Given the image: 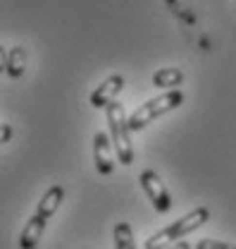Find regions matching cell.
<instances>
[{
  "label": "cell",
  "mask_w": 236,
  "mask_h": 249,
  "mask_svg": "<svg viewBox=\"0 0 236 249\" xmlns=\"http://www.w3.org/2000/svg\"><path fill=\"white\" fill-rule=\"evenodd\" d=\"M207 218H210V211H207L205 206L193 209L191 213H186L184 218L174 220L172 225H167V228H162L160 232H155V235H153V237L146 242V249H167L170 245L179 242L184 235H189V232L198 230V228L205 223Z\"/></svg>",
  "instance_id": "obj_1"
},
{
  "label": "cell",
  "mask_w": 236,
  "mask_h": 249,
  "mask_svg": "<svg viewBox=\"0 0 236 249\" xmlns=\"http://www.w3.org/2000/svg\"><path fill=\"white\" fill-rule=\"evenodd\" d=\"M181 103H184V93L179 91V89L165 91V93H160L157 98L146 101L139 110H134V113L129 115V127H131V132H141V129L148 127L153 120L162 118L165 113H172V110L179 108Z\"/></svg>",
  "instance_id": "obj_2"
},
{
  "label": "cell",
  "mask_w": 236,
  "mask_h": 249,
  "mask_svg": "<svg viewBox=\"0 0 236 249\" xmlns=\"http://www.w3.org/2000/svg\"><path fill=\"white\" fill-rule=\"evenodd\" d=\"M105 118H108V127H110V137L115 144V151L122 165H131L134 163V146H131V127H129V118L124 113V106H119L117 101L110 103L105 108Z\"/></svg>",
  "instance_id": "obj_3"
},
{
  "label": "cell",
  "mask_w": 236,
  "mask_h": 249,
  "mask_svg": "<svg viewBox=\"0 0 236 249\" xmlns=\"http://www.w3.org/2000/svg\"><path fill=\"white\" fill-rule=\"evenodd\" d=\"M139 182H141L146 196L150 199V204H153V209L157 213H167L172 209V196H170L167 187H165V182L160 180V175L155 170H143L141 178H139Z\"/></svg>",
  "instance_id": "obj_4"
},
{
  "label": "cell",
  "mask_w": 236,
  "mask_h": 249,
  "mask_svg": "<svg viewBox=\"0 0 236 249\" xmlns=\"http://www.w3.org/2000/svg\"><path fill=\"white\" fill-rule=\"evenodd\" d=\"M112 137L105 132H95L93 137V158H95V168L100 175H110L115 168V156H112Z\"/></svg>",
  "instance_id": "obj_5"
},
{
  "label": "cell",
  "mask_w": 236,
  "mask_h": 249,
  "mask_svg": "<svg viewBox=\"0 0 236 249\" xmlns=\"http://www.w3.org/2000/svg\"><path fill=\"white\" fill-rule=\"evenodd\" d=\"M124 89V77L122 74H110L108 79H103V84L91 93V106L93 108H108L110 103H115L119 93Z\"/></svg>",
  "instance_id": "obj_6"
},
{
  "label": "cell",
  "mask_w": 236,
  "mask_h": 249,
  "mask_svg": "<svg viewBox=\"0 0 236 249\" xmlns=\"http://www.w3.org/2000/svg\"><path fill=\"white\" fill-rule=\"evenodd\" d=\"M64 201V189L60 185H53L50 189H46V194L41 196V201H38V209H36V216L41 218V220H50L53 213L60 209V204Z\"/></svg>",
  "instance_id": "obj_7"
},
{
  "label": "cell",
  "mask_w": 236,
  "mask_h": 249,
  "mask_svg": "<svg viewBox=\"0 0 236 249\" xmlns=\"http://www.w3.org/2000/svg\"><path fill=\"white\" fill-rule=\"evenodd\" d=\"M43 230H46V220H41V218L33 213V216L27 220L22 235H19V247L22 249H36L41 235H43Z\"/></svg>",
  "instance_id": "obj_8"
},
{
  "label": "cell",
  "mask_w": 236,
  "mask_h": 249,
  "mask_svg": "<svg viewBox=\"0 0 236 249\" xmlns=\"http://www.w3.org/2000/svg\"><path fill=\"white\" fill-rule=\"evenodd\" d=\"M181 82H184V72L177 70V67H162V70H157V72L153 74V84H155L157 89L172 91V89H177Z\"/></svg>",
  "instance_id": "obj_9"
},
{
  "label": "cell",
  "mask_w": 236,
  "mask_h": 249,
  "mask_svg": "<svg viewBox=\"0 0 236 249\" xmlns=\"http://www.w3.org/2000/svg\"><path fill=\"white\" fill-rule=\"evenodd\" d=\"M27 60H29L27 51H24L22 46H15V48L7 53V58H5V72H7L10 77H22L24 70H27Z\"/></svg>",
  "instance_id": "obj_10"
},
{
  "label": "cell",
  "mask_w": 236,
  "mask_h": 249,
  "mask_svg": "<svg viewBox=\"0 0 236 249\" xmlns=\"http://www.w3.org/2000/svg\"><path fill=\"white\" fill-rule=\"evenodd\" d=\"M115 247L117 249H136L131 225H129V223H124V220L115 225Z\"/></svg>",
  "instance_id": "obj_11"
},
{
  "label": "cell",
  "mask_w": 236,
  "mask_h": 249,
  "mask_svg": "<svg viewBox=\"0 0 236 249\" xmlns=\"http://www.w3.org/2000/svg\"><path fill=\"white\" fill-rule=\"evenodd\" d=\"M196 249H236V245H229V242H220V240H201Z\"/></svg>",
  "instance_id": "obj_12"
},
{
  "label": "cell",
  "mask_w": 236,
  "mask_h": 249,
  "mask_svg": "<svg viewBox=\"0 0 236 249\" xmlns=\"http://www.w3.org/2000/svg\"><path fill=\"white\" fill-rule=\"evenodd\" d=\"M10 137H12V129H10V124L5 123L2 124V144H7V142H10Z\"/></svg>",
  "instance_id": "obj_13"
},
{
  "label": "cell",
  "mask_w": 236,
  "mask_h": 249,
  "mask_svg": "<svg viewBox=\"0 0 236 249\" xmlns=\"http://www.w3.org/2000/svg\"><path fill=\"white\" fill-rule=\"evenodd\" d=\"M167 249H191V245H189V242H184V240H179V242H174V245H170Z\"/></svg>",
  "instance_id": "obj_14"
}]
</instances>
